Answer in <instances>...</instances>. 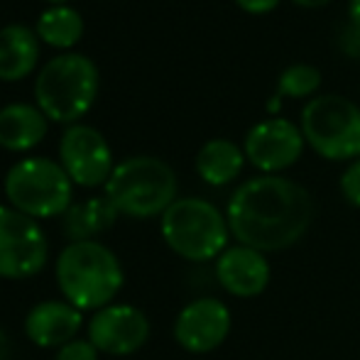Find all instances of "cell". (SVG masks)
<instances>
[{"instance_id":"10","label":"cell","mask_w":360,"mask_h":360,"mask_svg":"<svg viewBox=\"0 0 360 360\" xmlns=\"http://www.w3.org/2000/svg\"><path fill=\"white\" fill-rule=\"evenodd\" d=\"M152 323L133 304H108L89 319V341L105 356H133L147 343Z\"/></svg>"},{"instance_id":"5","label":"cell","mask_w":360,"mask_h":360,"mask_svg":"<svg viewBox=\"0 0 360 360\" xmlns=\"http://www.w3.org/2000/svg\"><path fill=\"white\" fill-rule=\"evenodd\" d=\"M98 94V69L86 54L49 59L34 81L37 108L54 123H74L91 110Z\"/></svg>"},{"instance_id":"14","label":"cell","mask_w":360,"mask_h":360,"mask_svg":"<svg viewBox=\"0 0 360 360\" xmlns=\"http://www.w3.org/2000/svg\"><path fill=\"white\" fill-rule=\"evenodd\" d=\"M22 328L30 343L59 351L69 341L79 338V331L84 328V311L72 307L67 299H44L27 311Z\"/></svg>"},{"instance_id":"25","label":"cell","mask_w":360,"mask_h":360,"mask_svg":"<svg viewBox=\"0 0 360 360\" xmlns=\"http://www.w3.org/2000/svg\"><path fill=\"white\" fill-rule=\"evenodd\" d=\"M10 353H13V346H10V336L0 328V360H10Z\"/></svg>"},{"instance_id":"7","label":"cell","mask_w":360,"mask_h":360,"mask_svg":"<svg viewBox=\"0 0 360 360\" xmlns=\"http://www.w3.org/2000/svg\"><path fill=\"white\" fill-rule=\"evenodd\" d=\"M299 128L307 145L323 160H360V105L346 96H314L304 105Z\"/></svg>"},{"instance_id":"17","label":"cell","mask_w":360,"mask_h":360,"mask_svg":"<svg viewBox=\"0 0 360 360\" xmlns=\"http://www.w3.org/2000/svg\"><path fill=\"white\" fill-rule=\"evenodd\" d=\"M118 209L108 201V196H91L79 204H72L69 211L62 216V231L69 238V243L96 240L105 231L115 226Z\"/></svg>"},{"instance_id":"22","label":"cell","mask_w":360,"mask_h":360,"mask_svg":"<svg viewBox=\"0 0 360 360\" xmlns=\"http://www.w3.org/2000/svg\"><path fill=\"white\" fill-rule=\"evenodd\" d=\"M338 189L348 206L360 209V160H353L338 179Z\"/></svg>"},{"instance_id":"18","label":"cell","mask_w":360,"mask_h":360,"mask_svg":"<svg viewBox=\"0 0 360 360\" xmlns=\"http://www.w3.org/2000/svg\"><path fill=\"white\" fill-rule=\"evenodd\" d=\"M245 167V152L233 140H209L196 155V174L209 186H226L240 176Z\"/></svg>"},{"instance_id":"12","label":"cell","mask_w":360,"mask_h":360,"mask_svg":"<svg viewBox=\"0 0 360 360\" xmlns=\"http://www.w3.org/2000/svg\"><path fill=\"white\" fill-rule=\"evenodd\" d=\"M231 309L216 297H201L189 302L174 319V341L186 353H211L223 346L231 333Z\"/></svg>"},{"instance_id":"19","label":"cell","mask_w":360,"mask_h":360,"mask_svg":"<svg viewBox=\"0 0 360 360\" xmlns=\"http://www.w3.org/2000/svg\"><path fill=\"white\" fill-rule=\"evenodd\" d=\"M37 37L47 42L49 47L57 49H72L84 34V20L74 8L67 5H54V8L44 10L37 20L34 27Z\"/></svg>"},{"instance_id":"20","label":"cell","mask_w":360,"mask_h":360,"mask_svg":"<svg viewBox=\"0 0 360 360\" xmlns=\"http://www.w3.org/2000/svg\"><path fill=\"white\" fill-rule=\"evenodd\" d=\"M321 86V72L311 64H292L280 74L277 96L285 98H309Z\"/></svg>"},{"instance_id":"23","label":"cell","mask_w":360,"mask_h":360,"mask_svg":"<svg viewBox=\"0 0 360 360\" xmlns=\"http://www.w3.org/2000/svg\"><path fill=\"white\" fill-rule=\"evenodd\" d=\"M98 348L89 338H74L54 353V360H98Z\"/></svg>"},{"instance_id":"11","label":"cell","mask_w":360,"mask_h":360,"mask_svg":"<svg viewBox=\"0 0 360 360\" xmlns=\"http://www.w3.org/2000/svg\"><path fill=\"white\" fill-rule=\"evenodd\" d=\"M304 145L307 140L302 135V128H297L292 120L267 118L248 130L243 152L255 169L265 172V174H277V172L297 165Z\"/></svg>"},{"instance_id":"26","label":"cell","mask_w":360,"mask_h":360,"mask_svg":"<svg viewBox=\"0 0 360 360\" xmlns=\"http://www.w3.org/2000/svg\"><path fill=\"white\" fill-rule=\"evenodd\" d=\"M292 3L302 5V8H321V5L331 3V0H292Z\"/></svg>"},{"instance_id":"2","label":"cell","mask_w":360,"mask_h":360,"mask_svg":"<svg viewBox=\"0 0 360 360\" xmlns=\"http://www.w3.org/2000/svg\"><path fill=\"white\" fill-rule=\"evenodd\" d=\"M62 297L79 311H101L123 289L125 272L118 255L101 240L69 243L54 262Z\"/></svg>"},{"instance_id":"3","label":"cell","mask_w":360,"mask_h":360,"mask_svg":"<svg viewBox=\"0 0 360 360\" xmlns=\"http://www.w3.org/2000/svg\"><path fill=\"white\" fill-rule=\"evenodd\" d=\"M176 174L165 160L150 155L118 162L103 191L120 216L155 218L176 201Z\"/></svg>"},{"instance_id":"16","label":"cell","mask_w":360,"mask_h":360,"mask_svg":"<svg viewBox=\"0 0 360 360\" xmlns=\"http://www.w3.org/2000/svg\"><path fill=\"white\" fill-rule=\"evenodd\" d=\"M37 32L25 25L0 30V81H22L39 62Z\"/></svg>"},{"instance_id":"1","label":"cell","mask_w":360,"mask_h":360,"mask_svg":"<svg viewBox=\"0 0 360 360\" xmlns=\"http://www.w3.org/2000/svg\"><path fill=\"white\" fill-rule=\"evenodd\" d=\"M316 204L302 184L280 174L243 181L228 201L231 236L260 252H280L297 245L309 233Z\"/></svg>"},{"instance_id":"24","label":"cell","mask_w":360,"mask_h":360,"mask_svg":"<svg viewBox=\"0 0 360 360\" xmlns=\"http://www.w3.org/2000/svg\"><path fill=\"white\" fill-rule=\"evenodd\" d=\"M236 5L250 15H267L280 5V0H236Z\"/></svg>"},{"instance_id":"6","label":"cell","mask_w":360,"mask_h":360,"mask_svg":"<svg viewBox=\"0 0 360 360\" xmlns=\"http://www.w3.org/2000/svg\"><path fill=\"white\" fill-rule=\"evenodd\" d=\"M8 206L34 218L64 216L74 204V181L64 167L47 157H25L8 169L3 181Z\"/></svg>"},{"instance_id":"27","label":"cell","mask_w":360,"mask_h":360,"mask_svg":"<svg viewBox=\"0 0 360 360\" xmlns=\"http://www.w3.org/2000/svg\"><path fill=\"white\" fill-rule=\"evenodd\" d=\"M49 3H54V5H64L67 0H49Z\"/></svg>"},{"instance_id":"13","label":"cell","mask_w":360,"mask_h":360,"mask_svg":"<svg viewBox=\"0 0 360 360\" xmlns=\"http://www.w3.org/2000/svg\"><path fill=\"white\" fill-rule=\"evenodd\" d=\"M216 280L231 297L252 299L260 297L272 280V267L265 252L248 245H233L218 255Z\"/></svg>"},{"instance_id":"4","label":"cell","mask_w":360,"mask_h":360,"mask_svg":"<svg viewBox=\"0 0 360 360\" xmlns=\"http://www.w3.org/2000/svg\"><path fill=\"white\" fill-rule=\"evenodd\" d=\"M160 218L162 240L181 260L216 262L218 255L228 248L231 238L228 218L211 201L184 196L176 199Z\"/></svg>"},{"instance_id":"8","label":"cell","mask_w":360,"mask_h":360,"mask_svg":"<svg viewBox=\"0 0 360 360\" xmlns=\"http://www.w3.org/2000/svg\"><path fill=\"white\" fill-rule=\"evenodd\" d=\"M49 260V240L39 221L0 204V277L30 280Z\"/></svg>"},{"instance_id":"9","label":"cell","mask_w":360,"mask_h":360,"mask_svg":"<svg viewBox=\"0 0 360 360\" xmlns=\"http://www.w3.org/2000/svg\"><path fill=\"white\" fill-rule=\"evenodd\" d=\"M59 165L74 184L84 189L105 186L115 165L113 152L103 135L91 125H69L59 140Z\"/></svg>"},{"instance_id":"15","label":"cell","mask_w":360,"mask_h":360,"mask_svg":"<svg viewBox=\"0 0 360 360\" xmlns=\"http://www.w3.org/2000/svg\"><path fill=\"white\" fill-rule=\"evenodd\" d=\"M47 115L30 103H10L0 108V147L8 152H27L47 135Z\"/></svg>"},{"instance_id":"21","label":"cell","mask_w":360,"mask_h":360,"mask_svg":"<svg viewBox=\"0 0 360 360\" xmlns=\"http://www.w3.org/2000/svg\"><path fill=\"white\" fill-rule=\"evenodd\" d=\"M338 47L346 57L360 59V0H348V20L338 34Z\"/></svg>"}]
</instances>
